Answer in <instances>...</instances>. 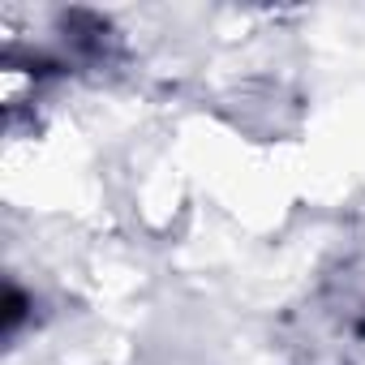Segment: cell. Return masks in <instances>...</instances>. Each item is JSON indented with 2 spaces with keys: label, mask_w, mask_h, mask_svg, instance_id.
Returning <instances> with one entry per match:
<instances>
[{
  "label": "cell",
  "mask_w": 365,
  "mask_h": 365,
  "mask_svg": "<svg viewBox=\"0 0 365 365\" xmlns=\"http://www.w3.org/2000/svg\"><path fill=\"white\" fill-rule=\"evenodd\" d=\"M22 318H26V297L18 288H9V297H5V331H14Z\"/></svg>",
  "instance_id": "obj_1"
}]
</instances>
